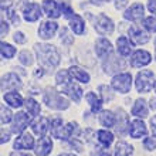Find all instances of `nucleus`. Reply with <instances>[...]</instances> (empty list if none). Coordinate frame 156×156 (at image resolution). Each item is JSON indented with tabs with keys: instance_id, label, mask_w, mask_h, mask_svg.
Listing matches in <instances>:
<instances>
[{
	"instance_id": "f257e3e1",
	"label": "nucleus",
	"mask_w": 156,
	"mask_h": 156,
	"mask_svg": "<svg viewBox=\"0 0 156 156\" xmlns=\"http://www.w3.org/2000/svg\"><path fill=\"white\" fill-rule=\"evenodd\" d=\"M34 51L37 55L38 64L41 66V68H44V71L55 70L61 62V55H60L55 45L41 43V44L34 45Z\"/></svg>"
},
{
	"instance_id": "f03ea898",
	"label": "nucleus",
	"mask_w": 156,
	"mask_h": 156,
	"mask_svg": "<svg viewBox=\"0 0 156 156\" xmlns=\"http://www.w3.org/2000/svg\"><path fill=\"white\" fill-rule=\"evenodd\" d=\"M43 99H44V104L47 107L51 108V109H55V111H64V109H67V108L70 107V101L67 98H64L53 87L45 88Z\"/></svg>"
},
{
	"instance_id": "7ed1b4c3",
	"label": "nucleus",
	"mask_w": 156,
	"mask_h": 156,
	"mask_svg": "<svg viewBox=\"0 0 156 156\" xmlns=\"http://www.w3.org/2000/svg\"><path fill=\"white\" fill-rule=\"evenodd\" d=\"M156 80L155 74L151 70H140L135 77V88L140 94H146L151 92L152 88H155Z\"/></svg>"
},
{
	"instance_id": "20e7f679",
	"label": "nucleus",
	"mask_w": 156,
	"mask_h": 156,
	"mask_svg": "<svg viewBox=\"0 0 156 156\" xmlns=\"http://www.w3.org/2000/svg\"><path fill=\"white\" fill-rule=\"evenodd\" d=\"M92 27L99 36H109L115 30V24H114L112 19L108 17L105 13H99V14L95 16Z\"/></svg>"
},
{
	"instance_id": "39448f33",
	"label": "nucleus",
	"mask_w": 156,
	"mask_h": 156,
	"mask_svg": "<svg viewBox=\"0 0 156 156\" xmlns=\"http://www.w3.org/2000/svg\"><path fill=\"white\" fill-rule=\"evenodd\" d=\"M112 90L119 94H128L132 87V75L129 73H119L114 75L111 81Z\"/></svg>"
},
{
	"instance_id": "423d86ee",
	"label": "nucleus",
	"mask_w": 156,
	"mask_h": 156,
	"mask_svg": "<svg viewBox=\"0 0 156 156\" xmlns=\"http://www.w3.org/2000/svg\"><path fill=\"white\" fill-rule=\"evenodd\" d=\"M94 51H95V54H97V57H98L101 61H104L105 58L111 57L112 54H114V47H112L111 41L102 36V37H99L95 40Z\"/></svg>"
},
{
	"instance_id": "0eeeda50",
	"label": "nucleus",
	"mask_w": 156,
	"mask_h": 156,
	"mask_svg": "<svg viewBox=\"0 0 156 156\" xmlns=\"http://www.w3.org/2000/svg\"><path fill=\"white\" fill-rule=\"evenodd\" d=\"M152 61V55L149 51L146 50H136L131 54V58H129V64L133 68H142V67H146L148 64H151Z\"/></svg>"
},
{
	"instance_id": "6e6552de",
	"label": "nucleus",
	"mask_w": 156,
	"mask_h": 156,
	"mask_svg": "<svg viewBox=\"0 0 156 156\" xmlns=\"http://www.w3.org/2000/svg\"><path fill=\"white\" fill-rule=\"evenodd\" d=\"M41 9L37 3H33V2H30V3H26L21 9V14H23V19H24L27 23H36L41 19Z\"/></svg>"
},
{
	"instance_id": "1a4fd4ad",
	"label": "nucleus",
	"mask_w": 156,
	"mask_h": 156,
	"mask_svg": "<svg viewBox=\"0 0 156 156\" xmlns=\"http://www.w3.org/2000/svg\"><path fill=\"white\" fill-rule=\"evenodd\" d=\"M128 36L131 38V41L133 44L136 45H142V44H146L151 37H149V33L146 31V29H142L140 26H131L129 29H128Z\"/></svg>"
},
{
	"instance_id": "9d476101",
	"label": "nucleus",
	"mask_w": 156,
	"mask_h": 156,
	"mask_svg": "<svg viewBox=\"0 0 156 156\" xmlns=\"http://www.w3.org/2000/svg\"><path fill=\"white\" fill-rule=\"evenodd\" d=\"M123 19L128 21H139L145 19V6L142 3H133L125 9Z\"/></svg>"
},
{
	"instance_id": "9b49d317",
	"label": "nucleus",
	"mask_w": 156,
	"mask_h": 156,
	"mask_svg": "<svg viewBox=\"0 0 156 156\" xmlns=\"http://www.w3.org/2000/svg\"><path fill=\"white\" fill-rule=\"evenodd\" d=\"M58 30V23L54 20H45L40 24L37 34L41 40H51Z\"/></svg>"
},
{
	"instance_id": "f8f14e48",
	"label": "nucleus",
	"mask_w": 156,
	"mask_h": 156,
	"mask_svg": "<svg viewBox=\"0 0 156 156\" xmlns=\"http://www.w3.org/2000/svg\"><path fill=\"white\" fill-rule=\"evenodd\" d=\"M21 81L19 75L14 73H7L2 77V91H16L21 88Z\"/></svg>"
},
{
	"instance_id": "ddd939ff",
	"label": "nucleus",
	"mask_w": 156,
	"mask_h": 156,
	"mask_svg": "<svg viewBox=\"0 0 156 156\" xmlns=\"http://www.w3.org/2000/svg\"><path fill=\"white\" fill-rule=\"evenodd\" d=\"M41 7H43V12L45 13V16L48 19H58L62 14L61 4L58 3L57 0H43Z\"/></svg>"
},
{
	"instance_id": "4468645a",
	"label": "nucleus",
	"mask_w": 156,
	"mask_h": 156,
	"mask_svg": "<svg viewBox=\"0 0 156 156\" xmlns=\"http://www.w3.org/2000/svg\"><path fill=\"white\" fill-rule=\"evenodd\" d=\"M30 122H31V118H30V115H27V112H17L14 119H13L12 132L13 133L24 132V129L30 125Z\"/></svg>"
},
{
	"instance_id": "2eb2a0df",
	"label": "nucleus",
	"mask_w": 156,
	"mask_h": 156,
	"mask_svg": "<svg viewBox=\"0 0 156 156\" xmlns=\"http://www.w3.org/2000/svg\"><path fill=\"white\" fill-rule=\"evenodd\" d=\"M68 23H70V29L71 31L77 36H82V34H85V20L82 19L80 14L74 13L71 17L67 19Z\"/></svg>"
},
{
	"instance_id": "dca6fc26",
	"label": "nucleus",
	"mask_w": 156,
	"mask_h": 156,
	"mask_svg": "<svg viewBox=\"0 0 156 156\" xmlns=\"http://www.w3.org/2000/svg\"><path fill=\"white\" fill-rule=\"evenodd\" d=\"M132 47H133V43L126 36H119L116 38V51L119 55L129 57V54H132Z\"/></svg>"
},
{
	"instance_id": "f3484780",
	"label": "nucleus",
	"mask_w": 156,
	"mask_h": 156,
	"mask_svg": "<svg viewBox=\"0 0 156 156\" xmlns=\"http://www.w3.org/2000/svg\"><path fill=\"white\" fill-rule=\"evenodd\" d=\"M53 151V140L48 136H41L38 142L36 144V149L34 152L37 156H48Z\"/></svg>"
},
{
	"instance_id": "a211bd4d",
	"label": "nucleus",
	"mask_w": 156,
	"mask_h": 156,
	"mask_svg": "<svg viewBox=\"0 0 156 156\" xmlns=\"http://www.w3.org/2000/svg\"><path fill=\"white\" fill-rule=\"evenodd\" d=\"M14 149L16 151H30L34 148V138L30 133H21L14 140Z\"/></svg>"
},
{
	"instance_id": "6ab92c4d",
	"label": "nucleus",
	"mask_w": 156,
	"mask_h": 156,
	"mask_svg": "<svg viewBox=\"0 0 156 156\" xmlns=\"http://www.w3.org/2000/svg\"><path fill=\"white\" fill-rule=\"evenodd\" d=\"M148 133V129H146V125H145L144 121L140 119H135L131 122V128H129V135L133 138V139H139V138H144Z\"/></svg>"
},
{
	"instance_id": "aec40b11",
	"label": "nucleus",
	"mask_w": 156,
	"mask_h": 156,
	"mask_svg": "<svg viewBox=\"0 0 156 156\" xmlns=\"http://www.w3.org/2000/svg\"><path fill=\"white\" fill-rule=\"evenodd\" d=\"M61 92H64L66 95H68L74 102H80L82 98V90L81 87L74 84V82H68L67 85L61 87Z\"/></svg>"
},
{
	"instance_id": "412c9836",
	"label": "nucleus",
	"mask_w": 156,
	"mask_h": 156,
	"mask_svg": "<svg viewBox=\"0 0 156 156\" xmlns=\"http://www.w3.org/2000/svg\"><path fill=\"white\" fill-rule=\"evenodd\" d=\"M50 126H51V122L48 121V118H45V116H40L38 119H36L31 125V129L33 132L36 133L37 136H45V133L48 132Z\"/></svg>"
},
{
	"instance_id": "4be33fe9",
	"label": "nucleus",
	"mask_w": 156,
	"mask_h": 156,
	"mask_svg": "<svg viewBox=\"0 0 156 156\" xmlns=\"http://www.w3.org/2000/svg\"><path fill=\"white\" fill-rule=\"evenodd\" d=\"M68 71H70L73 80H75V81L81 82V84H88V82H90V80H91L90 74H88L85 70H82V68H80V67H77V66H71L70 68H68Z\"/></svg>"
},
{
	"instance_id": "5701e85b",
	"label": "nucleus",
	"mask_w": 156,
	"mask_h": 156,
	"mask_svg": "<svg viewBox=\"0 0 156 156\" xmlns=\"http://www.w3.org/2000/svg\"><path fill=\"white\" fill-rule=\"evenodd\" d=\"M3 99H4V102L9 104V105L13 108H20L21 105L24 104L21 95L19 94V92H16V91H7V92L3 95Z\"/></svg>"
},
{
	"instance_id": "b1692460",
	"label": "nucleus",
	"mask_w": 156,
	"mask_h": 156,
	"mask_svg": "<svg viewBox=\"0 0 156 156\" xmlns=\"http://www.w3.org/2000/svg\"><path fill=\"white\" fill-rule=\"evenodd\" d=\"M102 68L107 74H114L115 71L121 70V62H119L118 58L114 57V54H112L111 57L105 58L102 61Z\"/></svg>"
},
{
	"instance_id": "393cba45",
	"label": "nucleus",
	"mask_w": 156,
	"mask_h": 156,
	"mask_svg": "<svg viewBox=\"0 0 156 156\" xmlns=\"http://www.w3.org/2000/svg\"><path fill=\"white\" fill-rule=\"evenodd\" d=\"M132 115L138 118H146L148 116V108H146V101L144 98L136 99L133 107H132Z\"/></svg>"
},
{
	"instance_id": "a878e982",
	"label": "nucleus",
	"mask_w": 156,
	"mask_h": 156,
	"mask_svg": "<svg viewBox=\"0 0 156 156\" xmlns=\"http://www.w3.org/2000/svg\"><path fill=\"white\" fill-rule=\"evenodd\" d=\"M85 99H87V102L90 104V107H91V111L94 112H99L101 111V107H102V98H99L98 95L95 94V92H87L85 95Z\"/></svg>"
},
{
	"instance_id": "bb28decb",
	"label": "nucleus",
	"mask_w": 156,
	"mask_h": 156,
	"mask_svg": "<svg viewBox=\"0 0 156 156\" xmlns=\"http://www.w3.org/2000/svg\"><path fill=\"white\" fill-rule=\"evenodd\" d=\"M116 115H118V123H116V126H115L116 132H119L121 135H123V133L126 132L128 126H129V119H128V115L121 108L116 111Z\"/></svg>"
},
{
	"instance_id": "cd10ccee",
	"label": "nucleus",
	"mask_w": 156,
	"mask_h": 156,
	"mask_svg": "<svg viewBox=\"0 0 156 156\" xmlns=\"http://www.w3.org/2000/svg\"><path fill=\"white\" fill-rule=\"evenodd\" d=\"M97 139H98V142L102 145L104 148H109L111 144L114 142V135L108 129H99L97 132Z\"/></svg>"
},
{
	"instance_id": "c85d7f7f",
	"label": "nucleus",
	"mask_w": 156,
	"mask_h": 156,
	"mask_svg": "<svg viewBox=\"0 0 156 156\" xmlns=\"http://www.w3.org/2000/svg\"><path fill=\"white\" fill-rule=\"evenodd\" d=\"M115 122H116V115H114L112 111H102L101 112V115H99V123H101L102 126H105L108 129V128L114 126Z\"/></svg>"
},
{
	"instance_id": "c756f323",
	"label": "nucleus",
	"mask_w": 156,
	"mask_h": 156,
	"mask_svg": "<svg viewBox=\"0 0 156 156\" xmlns=\"http://www.w3.org/2000/svg\"><path fill=\"white\" fill-rule=\"evenodd\" d=\"M115 156H133V146L121 140L115 145Z\"/></svg>"
},
{
	"instance_id": "7c9ffc66",
	"label": "nucleus",
	"mask_w": 156,
	"mask_h": 156,
	"mask_svg": "<svg viewBox=\"0 0 156 156\" xmlns=\"http://www.w3.org/2000/svg\"><path fill=\"white\" fill-rule=\"evenodd\" d=\"M50 131H51V136H53V138L61 139V138H62V131H64V125H62L61 119H60V118L53 119V121H51Z\"/></svg>"
},
{
	"instance_id": "2f4dec72",
	"label": "nucleus",
	"mask_w": 156,
	"mask_h": 156,
	"mask_svg": "<svg viewBox=\"0 0 156 156\" xmlns=\"http://www.w3.org/2000/svg\"><path fill=\"white\" fill-rule=\"evenodd\" d=\"M0 51H2V58H4V60H12L17 53L16 47H13L12 44H9L6 41L0 43Z\"/></svg>"
},
{
	"instance_id": "473e14b6",
	"label": "nucleus",
	"mask_w": 156,
	"mask_h": 156,
	"mask_svg": "<svg viewBox=\"0 0 156 156\" xmlns=\"http://www.w3.org/2000/svg\"><path fill=\"white\" fill-rule=\"evenodd\" d=\"M71 74L68 70H60L55 74V84H57L58 87H64L67 85L68 82H71Z\"/></svg>"
},
{
	"instance_id": "72a5a7b5",
	"label": "nucleus",
	"mask_w": 156,
	"mask_h": 156,
	"mask_svg": "<svg viewBox=\"0 0 156 156\" xmlns=\"http://www.w3.org/2000/svg\"><path fill=\"white\" fill-rule=\"evenodd\" d=\"M24 105H26V109H27V112H29L31 116H37L38 114H40V104L36 101L34 98H27L26 99V102H24Z\"/></svg>"
},
{
	"instance_id": "f704fd0d",
	"label": "nucleus",
	"mask_w": 156,
	"mask_h": 156,
	"mask_svg": "<svg viewBox=\"0 0 156 156\" xmlns=\"http://www.w3.org/2000/svg\"><path fill=\"white\" fill-rule=\"evenodd\" d=\"M77 131H78V123L77 122L67 123L66 126H64V131H62V138H61V139H64V140L71 139V138H73V135H74Z\"/></svg>"
},
{
	"instance_id": "c9c22d12",
	"label": "nucleus",
	"mask_w": 156,
	"mask_h": 156,
	"mask_svg": "<svg viewBox=\"0 0 156 156\" xmlns=\"http://www.w3.org/2000/svg\"><path fill=\"white\" fill-rule=\"evenodd\" d=\"M19 61H20L24 67H30V66H33L34 57H33V54L30 53V51L23 50V51H20V54H19Z\"/></svg>"
},
{
	"instance_id": "e433bc0d",
	"label": "nucleus",
	"mask_w": 156,
	"mask_h": 156,
	"mask_svg": "<svg viewBox=\"0 0 156 156\" xmlns=\"http://www.w3.org/2000/svg\"><path fill=\"white\" fill-rule=\"evenodd\" d=\"M142 24H144V29H146L149 33H156V14L145 17Z\"/></svg>"
},
{
	"instance_id": "4c0bfd02",
	"label": "nucleus",
	"mask_w": 156,
	"mask_h": 156,
	"mask_svg": "<svg viewBox=\"0 0 156 156\" xmlns=\"http://www.w3.org/2000/svg\"><path fill=\"white\" fill-rule=\"evenodd\" d=\"M3 12L7 14V17L10 19V21H12V24L14 26H20V17L17 16L16 10L13 7H7V6H3Z\"/></svg>"
},
{
	"instance_id": "58836bf2",
	"label": "nucleus",
	"mask_w": 156,
	"mask_h": 156,
	"mask_svg": "<svg viewBox=\"0 0 156 156\" xmlns=\"http://www.w3.org/2000/svg\"><path fill=\"white\" fill-rule=\"evenodd\" d=\"M98 91H99V94H101V98H102L104 102H105V101L108 102V101L114 99V92H112V90L108 85H99Z\"/></svg>"
},
{
	"instance_id": "ea45409f",
	"label": "nucleus",
	"mask_w": 156,
	"mask_h": 156,
	"mask_svg": "<svg viewBox=\"0 0 156 156\" xmlns=\"http://www.w3.org/2000/svg\"><path fill=\"white\" fill-rule=\"evenodd\" d=\"M12 115H13L12 111H10L7 107H4V104H3V105H2V125H6V123L10 122L13 118Z\"/></svg>"
},
{
	"instance_id": "a19ab883",
	"label": "nucleus",
	"mask_w": 156,
	"mask_h": 156,
	"mask_svg": "<svg viewBox=\"0 0 156 156\" xmlns=\"http://www.w3.org/2000/svg\"><path fill=\"white\" fill-rule=\"evenodd\" d=\"M13 40H14L16 44H24L26 41H27V36L23 31H16V33L13 34Z\"/></svg>"
},
{
	"instance_id": "79ce46f5",
	"label": "nucleus",
	"mask_w": 156,
	"mask_h": 156,
	"mask_svg": "<svg viewBox=\"0 0 156 156\" xmlns=\"http://www.w3.org/2000/svg\"><path fill=\"white\" fill-rule=\"evenodd\" d=\"M144 148L146 151H155L156 149V139L155 138H146L144 140Z\"/></svg>"
},
{
	"instance_id": "37998d69",
	"label": "nucleus",
	"mask_w": 156,
	"mask_h": 156,
	"mask_svg": "<svg viewBox=\"0 0 156 156\" xmlns=\"http://www.w3.org/2000/svg\"><path fill=\"white\" fill-rule=\"evenodd\" d=\"M61 10H62V16L66 19H68V17H71L74 14V10H73V7L68 3H61Z\"/></svg>"
},
{
	"instance_id": "c03bdc74",
	"label": "nucleus",
	"mask_w": 156,
	"mask_h": 156,
	"mask_svg": "<svg viewBox=\"0 0 156 156\" xmlns=\"http://www.w3.org/2000/svg\"><path fill=\"white\" fill-rule=\"evenodd\" d=\"M114 6L116 10H123L128 6V0H114Z\"/></svg>"
},
{
	"instance_id": "a18cd8bd",
	"label": "nucleus",
	"mask_w": 156,
	"mask_h": 156,
	"mask_svg": "<svg viewBox=\"0 0 156 156\" xmlns=\"http://www.w3.org/2000/svg\"><path fill=\"white\" fill-rule=\"evenodd\" d=\"M0 24H2V29H0V33H2V36H7V33H9V23L6 20H3L2 19V21H0Z\"/></svg>"
},
{
	"instance_id": "49530a36",
	"label": "nucleus",
	"mask_w": 156,
	"mask_h": 156,
	"mask_svg": "<svg viewBox=\"0 0 156 156\" xmlns=\"http://www.w3.org/2000/svg\"><path fill=\"white\" fill-rule=\"evenodd\" d=\"M146 7L151 13L156 14V0H148V4H146Z\"/></svg>"
},
{
	"instance_id": "de8ad7c7",
	"label": "nucleus",
	"mask_w": 156,
	"mask_h": 156,
	"mask_svg": "<svg viewBox=\"0 0 156 156\" xmlns=\"http://www.w3.org/2000/svg\"><path fill=\"white\" fill-rule=\"evenodd\" d=\"M92 156H109V151L108 149H97L95 152H92Z\"/></svg>"
},
{
	"instance_id": "09e8293b",
	"label": "nucleus",
	"mask_w": 156,
	"mask_h": 156,
	"mask_svg": "<svg viewBox=\"0 0 156 156\" xmlns=\"http://www.w3.org/2000/svg\"><path fill=\"white\" fill-rule=\"evenodd\" d=\"M9 140H10V135H9V132L7 131H4V129H2V145H4V144H7Z\"/></svg>"
},
{
	"instance_id": "8fccbe9b",
	"label": "nucleus",
	"mask_w": 156,
	"mask_h": 156,
	"mask_svg": "<svg viewBox=\"0 0 156 156\" xmlns=\"http://www.w3.org/2000/svg\"><path fill=\"white\" fill-rule=\"evenodd\" d=\"M151 131H152V136L156 138V115H153L151 119Z\"/></svg>"
},
{
	"instance_id": "3c124183",
	"label": "nucleus",
	"mask_w": 156,
	"mask_h": 156,
	"mask_svg": "<svg viewBox=\"0 0 156 156\" xmlns=\"http://www.w3.org/2000/svg\"><path fill=\"white\" fill-rule=\"evenodd\" d=\"M109 0H90L91 4H94V6H102V4L108 3Z\"/></svg>"
},
{
	"instance_id": "603ef678",
	"label": "nucleus",
	"mask_w": 156,
	"mask_h": 156,
	"mask_svg": "<svg viewBox=\"0 0 156 156\" xmlns=\"http://www.w3.org/2000/svg\"><path fill=\"white\" fill-rule=\"evenodd\" d=\"M149 105H151V108H152V109H156V98H151Z\"/></svg>"
},
{
	"instance_id": "864d4df0",
	"label": "nucleus",
	"mask_w": 156,
	"mask_h": 156,
	"mask_svg": "<svg viewBox=\"0 0 156 156\" xmlns=\"http://www.w3.org/2000/svg\"><path fill=\"white\" fill-rule=\"evenodd\" d=\"M10 156H30L29 153H19V152H12Z\"/></svg>"
},
{
	"instance_id": "5fc2aeb1",
	"label": "nucleus",
	"mask_w": 156,
	"mask_h": 156,
	"mask_svg": "<svg viewBox=\"0 0 156 156\" xmlns=\"http://www.w3.org/2000/svg\"><path fill=\"white\" fill-rule=\"evenodd\" d=\"M58 156H75V155H73V153H61V155H58Z\"/></svg>"
},
{
	"instance_id": "6e6d98bb",
	"label": "nucleus",
	"mask_w": 156,
	"mask_h": 156,
	"mask_svg": "<svg viewBox=\"0 0 156 156\" xmlns=\"http://www.w3.org/2000/svg\"><path fill=\"white\" fill-rule=\"evenodd\" d=\"M153 44H155V61H156V37H155V40H153Z\"/></svg>"
},
{
	"instance_id": "4d7b16f0",
	"label": "nucleus",
	"mask_w": 156,
	"mask_h": 156,
	"mask_svg": "<svg viewBox=\"0 0 156 156\" xmlns=\"http://www.w3.org/2000/svg\"><path fill=\"white\" fill-rule=\"evenodd\" d=\"M155 91H156V85H155Z\"/></svg>"
}]
</instances>
